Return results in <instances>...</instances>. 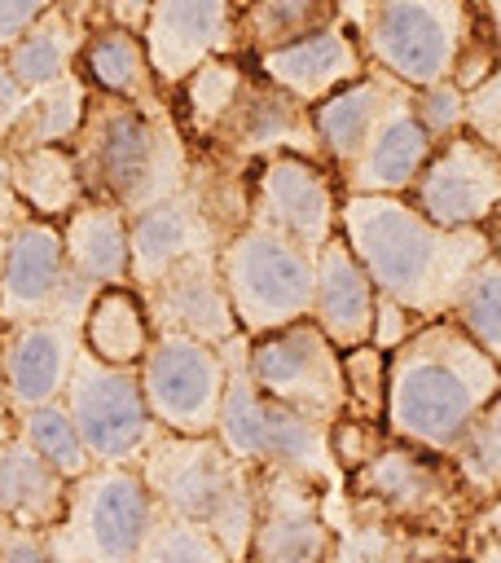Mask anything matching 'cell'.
Here are the masks:
<instances>
[{
    "instance_id": "6da1fadb",
    "label": "cell",
    "mask_w": 501,
    "mask_h": 563,
    "mask_svg": "<svg viewBox=\"0 0 501 563\" xmlns=\"http://www.w3.org/2000/svg\"><path fill=\"white\" fill-rule=\"evenodd\" d=\"M338 233L369 268L378 295L404 303L417 321L453 312L470 268L488 260L483 229H444L409 194H343Z\"/></svg>"
},
{
    "instance_id": "7a4b0ae2",
    "label": "cell",
    "mask_w": 501,
    "mask_h": 563,
    "mask_svg": "<svg viewBox=\"0 0 501 563\" xmlns=\"http://www.w3.org/2000/svg\"><path fill=\"white\" fill-rule=\"evenodd\" d=\"M497 387L501 361L479 347L448 312L431 317L387 352L382 427L396 440L453 457Z\"/></svg>"
},
{
    "instance_id": "3957f363",
    "label": "cell",
    "mask_w": 501,
    "mask_h": 563,
    "mask_svg": "<svg viewBox=\"0 0 501 563\" xmlns=\"http://www.w3.org/2000/svg\"><path fill=\"white\" fill-rule=\"evenodd\" d=\"M88 198H105L127 216L171 198L189 180L193 141L167 92L158 97H88L84 128L70 141Z\"/></svg>"
},
{
    "instance_id": "277c9868",
    "label": "cell",
    "mask_w": 501,
    "mask_h": 563,
    "mask_svg": "<svg viewBox=\"0 0 501 563\" xmlns=\"http://www.w3.org/2000/svg\"><path fill=\"white\" fill-rule=\"evenodd\" d=\"M343 22L365 57L409 88L448 75L470 88L501 66V44L475 0H343Z\"/></svg>"
},
{
    "instance_id": "5b68a950",
    "label": "cell",
    "mask_w": 501,
    "mask_h": 563,
    "mask_svg": "<svg viewBox=\"0 0 501 563\" xmlns=\"http://www.w3.org/2000/svg\"><path fill=\"white\" fill-rule=\"evenodd\" d=\"M479 501H483L479 488L461 475V466L448 453H435L396 435H387L382 449L365 457L356 471H347L343 488L325 497L330 510H343L352 519H378L422 537H444L457 550H461L466 519Z\"/></svg>"
},
{
    "instance_id": "8992f818",
    "label": "cell",
    "mask_w": 501,
    "mask_h": 563,
    "mask_svg": "<svg viewBox=\"0 0 501 563\" xmlns=\"http://www.w3.org/2000/svg\"><path fill=\"white\" fill-rule=\"evenodd\" d=\"M136 466L163 510L211 528L229 559H246L255 532V466L215 431H158Z\"/></svg>"
},
{
    "instance_id": "52a82bcc",
    "label": "cell",
    "mask_w": 501,
    "mask_h": 563,
    "mask_svg": "<svg viewBox=\"0 0 501 563\" xmlns=\"http://www.w3.org/2000/svg\"><path fill=\"white\" fill-rule=\"evenodd\" d=\"M246 330L224 343V400L215 418V435L246 462V466H290L321 488L338 493L343 488V466L334 457L330 427L321 418H308L272 396H264L246 369Z\"/></svg>"
},
{
    "instance_id": "ba28073f",
    "label": "cell",
    "mask_w": 501,
    "mask_h": 563,
    "mask_svg": "<svg viewBox=\"0 0 501 563\" xmlns=\"http://www.w3.org/2000/svg\"><path fill=\"white\" fill-rule=\"evenodd\" d=\"M158 501L136 462H92L66 488V510L48 528L53 563H136Z\"/></svg>"
},
{
    "instance_id": "9c48e42d",
    "label": "cell",
    "mask_w": 501,
    "mask_h": 563,
    "mask_svg": "<svg viewBox=\"0 0 501 563\" xmlns=\"http://www.w3.org/2000/svg\"><path fill=\"white\" fill-rule=\"evenodd\" d=\"M224 286L246 334H264L312 317V282H316V251L299 246L294 238L246 220L220 246Z\"/></svg>"
},
{
    "instance_id": "30bf717a",
    "label": "cell",
    "mask_w": 501,
    "mask_h": 563,
    "mask_svg": "<svg viewBox=\"0 0 501 563\" xmlns=\"http://www.w3.org/2000/svg\"><path fill=\"white\" fill-rule=\"evenodd\" d=\"M246 369L264 396L290 405L308 418L338 422L347 409L343 347L312 317L250 334L246 339Z\"/></svg>"
},
{
    "instance_id": "8fae6325",
    "label": "cell",
    "mask_w": 501,
    "mask_h": 563,
    "mask_svg": "<svg viewBox=\"0 0 501 563\" xmlns=\"http://www.w3.org/2000/svg\"><path fill=\"white\" fill-rule=\"evenodd\" d=\"M62 400L70 405L97 462H136L163 431L149 400H145L141 369L101 361L88 347L79 352Z\"/></svg>"
},
{
    "instance_id": "7c38bea8",
    "label": "cell",
    "mask_w": 501,
    "mask_h": 563,
    "mask_svg": "<svg viewBox=\"0 0 501 563\" xmlns=\"http://www.w3.org/2000/svg\"><path fill=\"white\" fill-rule=\"evenodd\" d=\"M97 290L70 268L62 220L22 216L9 229L4 264H0V325L4 321H35V317H75Z\"/></svg>"
},
{
    "instance_id": "4fadbf2b",
    "label": "cell",
    "mask_w": 501,
    "mask_h": 563,
    "mask_svg": "<svg viewBox=\"0 0 501 563\" xmlns=\"http://www.w3.org/2000/svg\"><path fill=\"white\" fill-rule=\"evenodd\" d=\"M207 150L255 167L268 154H308L325 163L316 123H312V106L299 101L294 92H286L281 84H272L250 57H246V75L229 101V110L220 114V123L211 128V136L202 141Z\"/></svg>"
},
{
    "instance_id": "5bb4252c",
    "label": "cell",
    "mask_w": 501,
    "mask_h": 563,
    "mask_svg": "<svg viewBox=\"0 0 501 563\" xmlns=\"http://www.w3.org/2000/svg\"><path fill=\"white\" fill-rule=\"evenodd\" d=\"M136 369L163 431H215L224 378H229L220 343L176 330H154V343L145 347Z\"/></svg>"
},
{
    "instance_id": "9a60e30c",
    "label": "cell",
    "mask_w": 501,
    "mask_h": 563,
    "mask_svg": "<svg viewBox=\"0 0 501 563\" xmlns=\"http://www.w3.org/2000/svg\"><path fill=\"white\" fill-rule=\"evenodd\" d=\"M330 488L290 471L255 466V532L246 559L255 563H321L334 559L338 532L325 510Z\"/></svg>"
},
{
    "instance_id": "2e32d148",
    "label": "cell",
    "mask_w": 501,
    "mask_h": 563,
    "mask_svg": "<svg viewBox=\"0 0 501 563\" xmlns=\"http://www.w3.org/2000/svg\"><path fill=\"white\" fill-rule=\"evenodd\" d=\"M338 176L308 154H268L250 167V220L316 251L338 233Z\"/></svg>"
},
{
    "instance_id": "e0dca14e",
    "label": "cell",
    "mask_w": 501,
    "mask_h": 563,
    "mask_svg": "<svg viewBox=\"0 0 501 563\" xmlns=\"http://www.w3.org/2000/svg\"><path fill=\"white\" fill-rule=\"evenodd\" d=\"M409 198L444 229H483L501 207V154L475 132L435 141Z\"/></svg>"
},
{
    "instance_id": "ac0fdd59",
    "label": "cell",
    "mask_w": 501,
    "mask_h": 563,
    "mask_svg": "<svg viewBox=\"0 0 501 563\" xmlns=\"http://www.w3.org/2000/svg\"><path fill=\"white\" fill-rule=\"evenodd\" d=\"M141 40L158 84L171 92L207 57L242 53L237 0H154L141 22Z\"/></svg>"
},
{
    "instance_id": "d6986e66",
    "label": "cell",
    "mask_w": 501,
    "mask_h": 563,
    "mask_svg": "<svg viewBox=\"0 0 501 563\" xmlns=\"http://www.w3.org/2000/svg\"><path fill=\"white\" fill-rule=\"evenodd\" d=\"M141 299L149 308L154 330L193 334V339H207L220 347L233 334H242L229 286H224L220 251H198V255L176 260L167 273H158L154 282L141 286Z\"/></svg>"
},
{
    "instance_id": "ffe728a7",
    "label": "cell",
    "mask_w": 501,
    "mask_h": 563,
    "mask_svg": "<svg viewBox=\"0 0 501 563\" xmlns=\"http://www.w3.org/2000/svg\"><path fill=\"white\" fill-rule=\"evenodd\" d=\"M84 352V330L75 317H35L0 325V378L13 413L66 396L75 361Z\"/></svg>"
},
{
    "instance_id": "44dd1931",
    "label": "cell",
    "mask_w": 501,
    "mask_h": 563,
    "mask_svg": "<svg viewBox=\"0 0 501 563\" xmlns=\"http://www.w3.org/2000/svg\"><path fill=\"white\" fill-rule=\"evenodd\" d=\"M233 233L215 220V211L202 202V194L185 180L171 198L145 207L132 216V286L141 290L158 273H167L176 260L198 251H220Z\"/></svg>"
},
{
    "instance_id": "7402d4cb",
    "label": "cell",
    "mask_w": 501,
    "mask_h": 563,
    "mask_svg": "<svg viewBox=\"0 0 501 563\" xmlns=\"http://www.w3.org/2000/svg\"><path fill=\"white\" fill-rule=\"evenodd\" d=\"M431 150H435V136L413 114V88H404L378 119L365 150L338 172V189L343 194H409Z\"/></svg>"
},
{
    "instance_id": "603a6c76",
    "label": "cell",
    "mask_w": 501,
    "mask_h": 563,
    "mask_svg": "<svg viewBox=\"0 0 501 563\" xmlns=\"http://www.w3.org/2000/svg\"><path fill=\"white\" fill-rule=\"evenodd\" d=\"M378 317V286L352 242L334 233L325 246H316V282H312V321L338 343L356 347L374 339Z\"/></svg>"
},
{
    "instance_id": "cb8c5ba5",
    "label": "cell",
    "mask_w": 501,
    "mask_h": 563,
    "mask_svg": "<svg viewBox=\"0 0 501 563\" xmlns=\"http://www.w3.org/2000/svg\"><path fill=\"white\" fill-rule=\"evenodd\" d=\"M272 84H281L286 92H294L299 101L316 106L321 97H330L334 88L352 84L356 75L369 70V57L360 48V40L352 35L347 22H334L316 35H303L294 44H281V48H268L259 57H250Z\"/></svg>"
},
{
    "instance_id": "d4e9b609",
    "label": "cell",
    "mask_w": 501,
    "mask_h": 563,
    "mask_svg": "<svg viewBox=\"0 0 501 563\" xmlns=\"http://www.w3.org/2000/svg\"><path fill=\"white\" fill-rule=\"evenodd\" d=\"M404 88H409L404 79H396L391 70L369 62L365 75H356L352 84L334 88L330 97H321L312 106V123H316V136H321V150H325V163L334 167V176L365 150L378 119Z\"/></svg>"
},
{
    "instance_id": "484cf974",
    "label": "cell",
    "mask_w": 501,
    "mask_h": 563,
    "mask_svg": "<svg viewBox=\"0 0 501 563\" xmlns=\"http://www.w3.org/2000/svg\"><path fill=\"white\" fill-rule=\"evenodd\" d=\"M62 242L70 268L92 286H123L132 282V216L105 198H84L62 220Z\"/></svg>"
},
{
    "instance_id": "4316f807",
    "label": "cell",
    "mask_w": 501,
    "mask_h": 563,
    "mask_svg": "<svg viewBox=\"0 0 501 563\" xmlns=\"http://www.w3.org/2000/svg\"><path fill=\"white\" fill-rule=\"evenodd\" d=\"M88 9H92V0H57L4 48V57H9L13 75L26 84V92L79 70V48L92 31Z\"/></svg>"
},
{
    "instance_id": "83f0119b",
    "label": "cell",
    "mask_w": 501,
    "mask_h": 563,
    "mask_svg": "<svg viewBox=\"0 0 501 563\" xmlns=\"http://www.w3.org/2000/svg\"><path fill=\"white\" fill-rule=\"evenodd\" d=\"M70 479L18 431V422L0 435V515L35 528H53L66 510Z\"/></svg>"
},
{
    "instance_id": "f1b7e54d",
    "label": "cell",
    "mask_w": 501,
    "mask_h": 563,
    "mask_svg": "<svg viewBox=\"0 0 501 563\" xmlns=\"http://www.w3.org/2000/svg\"><path fill=\"white\" fill-rule=\"evenodd\" d=\"M79 75L97 88V92H114V97H158L167 92L154 75L149 48L141 40V31L119 26V22H97L79 48Z\"/></svg>"
},
{
    "instance_id": "f546056e",
    "label": "cell",
    "mask_w": 501,
    "mask_h": 563,
    "mask_svg": "<svg viewBox=\"0 0 501 563\" xmlns=\"http://www.w3.org/2000/svg\"><path fill=\"white\" fill-rule=\"evenodd\" d=\"M9 180H13V194L22 198V207L44 220H66L88 198L84 172H79V158L70 145L9 150Z\"/></svg>"
},
{
    "instance_id": "4dcf8cb0",
    "label": "cell",
    "mask_w": 501,
    "mask_h": 563,
    "mask_svg": "<svg viewBox=\"0 0 501 563\" xmlns=\"http://www.w3.org/2000/svg\"><path fill=\"white\" fill-rule=\"evenodd\" d=\"M79 330H84V347L97 352L101 361H114V365H141L145 347L154 343L149 308H145L141 290L132 282L101 286L88 299Z\"/></svg>"
},
{
    "instance_id": "1f68e13d",
    "label": "cell",
    "mask_w": 501,
    "mask_h": 563,
    "mask_svg": "<svg viewBox=\"0 0 501 563\" xmlns=\"http://www.w3.org/2000/svg\"><path fill=\"white\" fill-rule=\"evenodd\" d=\"M334 22H343V0H242L237 4L242 57H259L268 48L294 44Z\"/></svg>"
},
{
    "instance_id": "d6a6232c",
    "label": "cell",
    "mask_w": 501,
    "mask_h": 563,
    "mask_svg": "<svg viewBox=\"0 0 501 563\" xmlns=\"http://www.w3.org/2000/svg\"><path fill=\"white\" fill-rule=\"evenodd\" d=\"M88 97H92V84L70 70L44 88L31 92L18 128L9 132V150H26V145H70L75 132L84 128V114H88Z\"/></svg>"
},
{
    "instance_id": "836d02e7",
    "label": "cell",
    "mask_w": 501,
    "mask_h": 563,
    "mask_svg": "<svg viewBox=\"0 0 501 563\" xmlns=\"http://www.w3.org/2000/svg\"><path fill=\"white\" fill-rule=\"evenodd\" d=\"M246 75V57L242 53H229V57H207L202 66H193L171 92H176V114H180V128L193 145H202L211 136V128L220 123V114L229 110L237 84Z\"/></svg>"
},
{
    "instance_id": "e575fe53",
    "label": "cell",
    "mask_w": 501,
    "mask_h": 563,
    "mask_svg": "<svg viewBox=\"0 0 501 563\" xmlns=\"http://www.w3.org/2000/svg\"><path fill=\"white\" fill-rule=\"evenodd\" d=\"M13 422L66 479H79L97 462L88 440H84V431H79V422H75V413H70V405L62 396L44 400V405H31V409H18Z\"/></svg>"
},
{
    "instance_id": "d590c367",
    "label": "cell",
    "mask_w": 501,
    "mask_h": 563,
    "mask_svg": "<svg viewBox=\"0 0 501 563\" xmlns=\"http://www.w3.org/2000/svg\"><path fill=\"white\" fill-rule=\"evenodd\" d=\"M479 347H488L501 361V260H479L470 277L461 282L453 312H448Z\"/></svg>"
},
{
    "instance_id": "8d00e7d4",
    "label": "cell",
    "mask_w": 501,
    "mask_h": 563,
    "mask_svg": "<svg viewBox=\"0 0 501 563\" xmlns=\"http://www.w3.org/2000/svg\"><path fill=\"white\" fill-rule=\"evenodd\" d=\"M136 563H229V550L220 545V537L211 528L158 506V519L136 554Z\"/></svg>"
},
{
    "instance_id": "74e56055",
    "label": "cell",
    "mask_w": 501,
    "mask_h": 563,
    "mask_svg": "<svg viewBox=\"0 0 501 563\" xmlns=\"http://www.w3.org/2000/svg\"><path fill=\"white\" fill-rule=\"evenodd\" d=\"M343 387H347L343 413L382 422V413H387V347H378L374 339L343 347Z\"/></svg>"
},
{
    "instance_id": "f35d334b",
    "label": "cell",
    "mask_w": 501,
    "mask_h": 563,
    "mask_svg": "<svg viewBox=\"0 0 501 563\" xmlns=\"http://www.w3.org/2000/svg\"><path fill=\"white\" fill-rule=\"evenodd\" d=\"M453 462L461 466V475L479 488V497L501 493V387L488 400V409L475 418V427L466 431V440L457 444Z\"/></svg>"
},
{
    "instance_id": "ab89813d",
    "label": "cell",
    "mask_w": 501,
    "mask_h": 563,
    "mask_svg": "<svg viewBox=\"0 0 501 563\" xmlns=\"http://www.w3.org/2000/svg\"><path fill=\"white\" fill-rule=\"evenodd\" d=\"M413 114L422 119V128L435 141H448L457 132H466V88L448 75V79H431L413 88Z\"/></svg>"
},
{
    "instance_id": "60d3db41",
    "label": "cell",
    "mask_w": 501,
    "mask_h": 563,
    "mask_svg": "<svg viewBox=\"0 0 501 563\" xmlns=\"http://www.w3.org/2000/svg\"><path fill=\"white\" fill-rule=\"evenodd\" d=\"M466 132H475L501 154V66H492L479 84L466 88Z\"/></svg>"
},
{
    "instance_id": "b9f144b4",
    "label": "cell",
    "mask_w": 501,
    "mask_h": 563,
    "mask_svg": "<svg viewBox=\"0 0 501 563\" xmlns=\"http://www.w3.org/2000/svg\"><path fill=\"white\" fill-rule=\"evenodd\" d=\"M461 554L501 563V493H488V497L470 510L466 532H461Z\"/></svg>"
},
{
    "instance_id": "7bdbcfd3",
    "label": "cell",
    "mask_w": 501,
    "mask_h": 563,
    "mask_svg": "<svg viewBox=\"0 0 501 563\" xmlns=\"http://www.w3.org/2000/svg\"><path fill=\"white\" fill-rule=\"evenodd\" d=\"M48 559H53L48 528L0 515V563H48Z\"/></svg>"
},
{
    "instance_id": "ee69618b",
    "label": "cell",
    "mask_w": 501,
    "mask_h": 563,
    "mask_svg": "<svg viewBox=\"0 0 501 563\" xmlns=\"http://www.w3.org/2000/svg\"><path fill=\"white\" fill-rule=\"evenodd\" d=\"M413 325H422L404 303H396V299H387V295H378V317H374V343L378 347H396Z\"/></svg>"
},
{
    "instance_id": "f6af8a7d",
    "label": "cell",
    "mask_w": 501,
    "mask_h": 563,
    "mask_svg": "<svg viewBox=\"0 0 501 563\" xmlns=\"http://www.w3.org/2000/svg\"><path fill=\"white\" fill-rule=\"evenodd\" d=\"M26 101H31V92H26V84L13 75V66H9V57L0 53V141H9V132L18 128V119H22V110H26Z\"/></svg>"
},
{
    "instance_id": "bcb514c9",
    "label": "cell",
    "mask_w": 501,
    "mask_h": 563,
    "mask_svg": "<svg viewBox=\"0 0 501 563\" xmlns=\"http://www.w3.org/2000/svg\"><path fill=\"white\" fill-rule=\"evenodd\" d=\"M57 0H0V53L40 18V13H48Z\"/></svg>"
},
{
    "instance_id": "7dc6e473",
    "label": "cell",
    "mask_w": 501,
    "mask_h": 563,
    "mask_svg": "<svg viewBox=\"0 0 501 563\" xmlns=\"http://www.w3.org/2000/svg\"><path fill=\"white\" fill-rule=\"evenodd\" d=\"M149 4L154 0H92V9L101 13V22H119V26H132V31H141Z\"/></svg>"
},
{
    "instance_id": "c3c4849f",
    "label": "cell",
    "mask_w": 501,
    "mask_h": 563,
    "mask_svg": "<svg viewBox=\"0 0 501 563\" xmlns=\"http://www.w3.org/2000/svg\"><path fill=\"white\" fill-rule=\"evenodd\" d=\"M22 216H31V211L13 194V180H9V145L0 141V229H13Z\"/></svg>"
},
{
    "instance_id": "681fc988",
    "label": "cell",
    "mask_w": 501,
    "mask_h": 563,
    "mask_svg": "<svg viewBox=\"0 0 501 563\" xmlns=\"http://www.w3.org/2000/svg\"><path fill=\"white\" fill-rule=\"evenodd\" d=\"M483 233H488V255H492V260H501V207H497V211L488 216Z\"/></svg>"
},
{
    "instance_id": "f907efd6",
    "label": "cell",
    "mask_w": 501,
    "mask_h": 563,
    "mask_svg": "<svg viewBox=\"0 0 501 563\" xmlns=\"http://www.w3.org/2000/svg\"><path fill=\"white\" fill-rule=\"evenodd\" d=\"M479 4V13L488 18V26H492V35H497V44H501V0H475Z\"/></svg>"
},
{
    "instance_id": "816d5d0a",
    "label": "cell",
    "mask_w": 501,
    "mask_h": 563,
    "mask_svg": "<svg viewBox=\"0 0 501 563\" xmlns=\"http://www.w3.org/2000/svg\"><path fill=\"white\" fill-rule=\"evenodd\" d=\"M13 427V405H9V391H4V378H0V435Z\"/></svg>"
},
{
    "instance_id": "f5cc1de1",
    "label": "cell",
    "mask_w": 501,
    "mask_h": 563,
    "mask_svg": "<svg viewBox=\"0 0 501 563\" xmlns=\"http://www.w3.org/2000/svg\"><path fill=\"white\" fill-rule=\"evenodd\" d=\"M237 4H242V0H237Z\"/></svg>"
}]
</instances>
